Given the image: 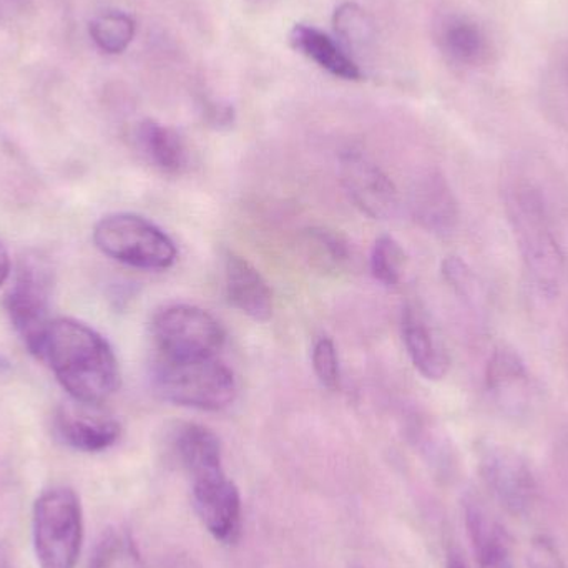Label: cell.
<instances>
[{"label":"cell","instance_id":"4316f807","mask_svg":"<svg viewBox=\"0 0 568 568\" xmlns=\"http://www.w3.org/2000/svg\"><path fill=\"white\" fill-rule=\"evenodd\" d=\"M311 361H313V369L317 381H320L326 389H339V354H337L333 339H329V337H320V339L314 343Z\"/></svg>","mask_w":568,"mask_h":568},{"label":"cell","instance_id":"3957f363","mask_svg":"<svg viewBox=\"0 0 568 568\" xmlns=\"http://www.w3.org/2000/svg\"><path fill=\"white\" fill-rule=\"evenodd\" d=\"M152 384L166 403L200 410L226 409L239 396L235 374L216 356L190 359L155 356Z\"/></svg>","mask_w":568,"mask_h":568},{"label":"cell","instance_id":"8fae6325","mask_svg":"<svg viewBox=\"0 0 568 568\" xmlns=\"http://www.w3.org/2000/svg\"><path fill=\"white\" fill-rule=\"evenodd\" d=\"M193 504L203 526L220 542L233 544L242 529V497L225 473L192 480Z\"/></svg>","mask_w":568,"mask_h":568},{"label":"cell","instance_id":"4dcf8cb0","mask_svg":"<svg viewBox=\"0 0 568 568\" xmlns=\"http://www.w3.org/2000/svg\"><path fill=\"white\" fill-rule=\"evenodd\" d=\"M10 275V258L6 246L0 243V286L7 282Z\"/></svg>","mask_w":568,"mask_h":568},{"label":"cell","instance_id":"7c38bea8","mask_svg":"<svg viewBox=\"0 0 568 568\" xmlns=\"http://www.w3.org/2000/svg\"><path fill=\"white\" fill-rule=\"evenodd\" d=\"M55 429L60 440L80 453H102L112 447L122 434V426L99 413V406L72 400L59 407Z\"/></svg>","mask_w":568,"mask_h":568},{"label":"cell","instance_id":"83f0119b","mask_svg":"<svg viewBox=\"0 0 568 568\" xmlns=\"http://www.w3.org/2000/svg\"><path fill=\"white\" fill-rule=\"evenodd\" d=\"M527 562L529 568H567L556 542L546 536L536 537L532 540Z\"/></svg>","mask_w":568,"mask_h":568},{"label":"cell","instance_id":"277c9868","mask_svg":"<svg viewBox=\"0 0 568 568\" xmlns=\"http://www.w3.org/2000/svg\"><path fill=\"white\" fill-rule=\"evenodd\" d=\"M32 539L40 568H75L83 542V513L72 489L52 487L37 497Z\"/></svg>","mask_w":568,"mask_h":568},{"label":"cell","instance_id":"f1b7e54d","mask_svg":"<svg viewBox=\"0 0 568 568\" xmlns=\"http://www.w3.org/2000/svg\"><path fill=\"white\" fill-rule=\"evenodd\" d=\"M206 120L212 123L216 129L230 126L235 120V112L230 103L212 102L206 105L205 110Z\"/></svg>","mask_w":568,"mask_h":568},{"label":"cell","instance_id":"1f68e13d","mask_svg":"<svg viewBox=\"0 0 568 568\" xmlns=\"http://www.w3.org/2000/svg\"><path fill=\"white\" fill-rule=\"evenodd\" d=\"M0 568H13L12 556L3 544H0Z\"/></svg>","mask_w":568,"mask_h":568},{"label":"cell","instance_id":"d4e9b609","mask_svg":"<svg viewBox=\"0 0 568 568\" xmlns=\"http://www.w3.org/2000/svg\"><path fill=\"white\" fill-rule=\"evenodd\" d=\"M334 29L349 45L364 47L374 39V23L357 3L344 2L333 17Z\"/></svg>","mask_w":568,"mask_h":568},{"label":"cell","instance_id":"9a60e30c","mask_svg":"<svg viewBox=\"0 0 568 568\" xmlns=\"http://www.w3.org/2000/svg\"><path fill=\"white\" fill-rule=\"evenodd\" d=\"M464 520L479 568H514L513 549L506 527L479 499L466 500Z\"/></svg>","mask_w":568,"mask_h":568},{"label":"cell","instance_id":"ba28073f","mask_svg":"<svg viewBox=\"0 0 568 568\" xmlns=\"http://www.w3.org/2000/svg\"><path fill=\"white\" fill-rule=\"evenodd\" d=\"M479 473L494 499L513 516L532 513L539 497V484L529 460L506 444L487 443L480 447Z\"/></svg>","mask_w":568,"mask_h":568},{"label":"cell","instance_id":"9c48e42d","mask_svg":"<svg viewBox=\"0 0 568 568\" xmlns=\"http://www.w3.org/2000/svg\"><path fill=\"white\" fill-rule=\"evenodd\" d=\"M486 390L496 409L507 419L529 416L534 406V387L526 361L514 347L500 344L486 366Z\"/></svg>","mask_w":568,"mask_h":568},{"label":"cell","instance_id":"4fadbf2b","mask_svg":"<svg viewBox=\"0 0 568 568\" xmlns=\"http://www.w3.org/2000/svg\"><path fill=\"white\" fill-rule=\"evenodd\" d=\"M410 210L420 229L434 235H450L459 225V203L440 172H429L417 180Z\"/></svg>","mask_w":568,"mask_h":568},{"label":"cell","instance_id":"d6a6232c","mask_svg":"<svg viewBox=\"0 0 568 568\" xmlns=\"http://www.w3.org/2000/svg\"><path fill=\"white\" fill-rule=\"evenodd\" d=\"M446 568H469V567L466 566V562H464V560L460 559V557L453 556V557H450L449 560H447Z\"/></svg>","mask_w":568,"mask_h":568},{"label":"cell","instance_id":"44dd1931","mask_svg":"<svg viewBox=\"0 0 568 568\" xmlns=\"http://www.w3.org/2000/svg\"><path fill=\"white\" fill-rule=\"evenodd\" d=\"M89 568H146L129 530L113 527L97 540Z\"/></svg>","mask_w":568,"mask_h":568},{"label":"cell","instance_id":"cb8c5ba5","mask_svg":"<svg viewBox=\"0 0 568 568\" xmlns=\"http://www.w3.org/2000/svg\"><path fill=\"white\" fill-rule=\"evenodd\" d=\"M90 36L99 49L115 55V53H122L132 43L135 37V22L132 17L123 12L102 13L90 26Z\"/></svg>","mask_w":568,"mask_h":568},{"label":"cell","instance_id":"8992f818","mask_svg":"<svg viewBox=\"0 0 568 568\" xmlns=\"http://www.w3.org/2000/svg\"><path fill=\"white\" fill-rule=\"evenodd\" d=\"M155 356L166 359L215 357L225 346L226 333L220 321L193 304L163 307L152 321Z\"/></svg>","mask_w":568,"mask_h":568},{"label":"cell","instance_id":"6da1fadb","mask_svg":"<svg viewBox=\"0 0 568 568\" xmlns=\"http://www.w3.org/2000/svg\"><path fill=\"white\" fill-rule=\"evenodd\" d=\"M504 210L534 290L552 301L562 293L567 260L552 202L536 172L510 170L503 183Z\"/></svg>","mask_w":568,"mask_h":568},{"label":"cell","instance_id":"484cf974","mask_svg":"<svg viewBox=\"0 0 568 568\" xmlns=\"http://www.w3.org/2000/svg\"><path fill=\"white\" fill-rule=\"evenodd\" d=\"M443 275L460 300H466V303L473 304V306H480V303H483V287L477 282V276L474 275L473 270L459 256H449V258L444 260Z\"/></svg>","mask_w":568,"mask_h":568},{"label":"cell","instance_id":"52a82bcc","mask_svg":"<svg viewBox=\"0 0 568 568\" xmlns=\"http://www.w3.org/2000/svg\"><path fill=\"white\" fill-rule=\"evenodd\" d=\"M52 272L40 258H22L6 296L10 321L33 356H43L50 320Z\"/></svg>","mask_w":568,"mask_h":568},{"label":"cell","instance_id":"ac0fdd59","mask_svg":"<svg viewBox=\"0 0 568 568\" xmlns=\"http://www.w3.org/2000/svg\"><path fill=\"white\" fill-rule=\"evenodd\" d=\"M290 42L297 52L316 62L331 75L339 77L343 80L361 79L359 67L321 30L304 26V23H296L291 30Z\"/></svg>","mask_w":568,"mask_h":568},{"label":"cell","instance_id":"e0dca14e","mask_svg":"<svg viewBox=\"0 0 568 568\" xmlns=\"http://www.w3.org/2000/svg\"><path fill=\"white\" fill-rule=\"evenodd\" d=\"M175 449L192 480L225 473L222 443L202 424H183L175 436Z\"/></svg>","mask_w":568,"mask_h":568},{"label":"cell","instance_id":"2e32d148","mask_svg":"<svg viewBox=\"0 0 568 568\" xmlns=\"http://www.w3.org/2000/svg\"><path fill=\"white\" fill-rule=\"evenodd\" d=\"M225 290L230 304L255 321L273 316V293L262 273L243 256L225 255Z\"/></svg>","mask_w":568,"mask_h":568},{"label":"cell","instance_id":"7a4b0ae2","mask_svg":"<svg viewBox=\"0 0 568 568\" xmlns=\"http://www.w3.org/2000/svg\"><path fill=\"white\" fill-rule=\"evenodd\" d=\"M77 403L100 406L120 387V366L105 337L70 317L50 323L43 356Z\"/></svg>","mask_w":568,"mask_h":568},{"label":"cell","instance_id":"d6986e66","mask_svg":"<svg viewBox=\"0 0 568 568\" xmlns=\"http://www.w3.org/2000/svg\"><path fill=\"white\" fill-rule=\"evenodd\" d=\"M443 52L457 65H479L489 57L490 45L479 23L463 16L447 17L439 29Z\"/></svg>","mask_w":568,"mask_h":568},{"label":"cell","instance_id":"30bf717a","mask_svg":"<svg viewBox=\"0 0 568 568\" xmlns=\"http://www.w3.org/2000/svg\"><path fill=\"white\" fill-rule=\"evenodd\" d=\"M341 182L354 205L374 220H389L399 210V192L393 180L367 156L357 152L343 155Z\"/></svg>","mask_w":568,"mask_h":568},{"label":"cell","instance_id":"f546056e","mask_svg":"<svg viewBox=\"0 0 568 568\" xmlns=\"http://www.w3.org/2000/svg\"><path fill=\"white\" fill-rule=\"evenodd\" d=\"M554 80H556L557 92L562 95L564 102L568 105V55L564 57V59L557 63Z\"/></svg>","mask_w":568,"mask_h":568},{"label":"cell","instance_id":"ffe728a7","mask_svg":"<svg viewBox=\"0 0 568 568\" xmlns=\"http://www.w3.org/2000/svg\"><path fill=\"white\" fill-rule=\"evenodd\" d=\"M139 143L146 159L162 172L179 175L189 165V150L180 133L155 120L140 123Z\"/></svg>","mask_w":568,"mask_h":568},{"label":"cell","instance_id":"7402d4cb","mask_svg":"<svg viewBox=\"0 0 568 568\" xmlns=\"http://www.w3.org/2000/svg\"><path fill=\"white\" fill-rule=\"evenodd\" d=\"M306 256L316 268L324 272L339 270L349 260V243L341 233L327 229H310L304 232Z\"/></svg>","mask_w":568,"mask_h":568},{"label":"cell","instance_id":"5bb4252c","mask_svg":"<svg viewBox=\"0 0 568 568\" xmlns=\"http://www.w3.org/2000/svg\"><path fill=\"white\" fill-rule=\"evenodd\" d=\"M404 346L413 361L414 367L426 379L440 381L447 376L450 367L449 354L436 329L430 326L426 314L413 304L403 310L400 320Z\"/></svg>","mask_w":568,"mask_h":568},{"label":"cell","instance_id":"603a6c76","mask_svg":"<svg viewBox=\"0 0 568 568\" xmlns=\"http://www.w3.org/2000/svg\"><path fill=\"white\" fill-rule=\"evenodd\" d=\"M369 266L377 283L387 287L399 286L407 268L406 252L393 236H381L371 252Z\"/></svg>","mask_w":568,"mask_h":568},{"label":"cell","instance_id":"5b68a950","mask_svg":"<svg viewBox=\"0 0 568 568\" xmlns=\"http://www.w3.org/2000/svg\"><path fill=\"white\" fill-rule=\"evenodd\" d=\"M97 248L123 265L162 272L179 258L175 243L155 223L132 213H116L97 223L93 230Z\"/></svg>","mask_w":568,"mask_h":568}]
</instances>
